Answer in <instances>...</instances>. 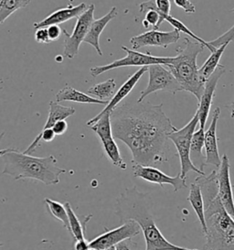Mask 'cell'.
I'll return each mask as SVG.
<instances>
[{
    "instance_id": "1",
    "label": "cell",
    "mask_w": 234,
    "mask_h": 250,
    "mask_svg": "<svg viewBox=\"0 0 234 250\" xmlns=\"http://www.w3.org/2000/svg\"><path fill=\"white\" fill-rule=\"evenodd\" d=\"M114 139L132 153V163L158 167L169 161L168 136L177 128L163 111V104L125 103L111 114Z\"/></svg>"
},
{
    "instance_id": "2",
    "label": "cell",
    "mask_w": 234,
    "mask_h": 250,
    "mask_svg": "<svg viewBox=\"0 0 234 250\" xmlns=\"http://www.w3.org/2000/svg\"><path fill=\"white\" fill-rule=\"evenodd\" d=\"M204 200L207 226L203 250H234V218L227 213L219 196L217 170L195 179Z\"/></svg>"
},
{
    "instance_id": "3",
    "label": "cell",
    "mask_w": 234,
    "mask_h": 250,
    "mask_svg": "<svg viewBox=\"0 0 234 250\" xmlns=\"http://www.w3.org/2000/svg\"><path fill=\"white\" fill-rule=\"evenodd\" d=\"M152 207L150 194L133 186L126 188L117 199L116 214L122 224L127 221H135L138 224L146 241L145 250H197L181 248L169 242L156 225Z\"/></svg>"
},
{
    "instance_id": "4",
    "label": "cell",
    "mask_w": 234,
    "mask_h": 250,
    "mask_svg": "<svg viewBox=\"0 0 234 250\" xmlns=\"http://www.w3.org/2000/svg\"><path fill=\"white\" fill-rule=\"evenodd\" d=\"M0 159L4 163L2 173L11 176L15 181L35 180L45 185H56L65 169L57 165V159L50 155L43 158L24 154L17 148L0 149Z\"/></svg>"
},
{
    "instance_id": "5",
    "label": "cell",
    "mask_w": 234,
    "mask_h": 250,
    "mask_svg": "<svg viewBox=\"0 0 234 250\" xmlns=\"http://www.w3.org/2000/svg\"><path fill=\"white\" fill-rule=\"evenodd\" d=\"M204 45L192 42L189 38L184 39V47L176 49V55L167 68L174 75L183 91L189 92L200 100L204 90L205 80L199 74L197 56L204 51Z\"/></svg>"
},
{
    "instance_id": "6",
    "label": "cell",
    "mask_w": 234,
    "mask_h": 250,
    "mask_svg": "<svg viewBox=\"0 0 234 250\" xmlns=\"http://www.w3.org/2000/svg\"><path fill=\"white\" fill-rule=\"evenodd\" d=\"M199 124L198 122V115L197 111L193 118L190 119V122L183 126L180 129H176L174 132L171 133L168 136V140L172 141L175 145L176 149L177 151L179 162H180V176L186 179L187 175L190 171L196 172L198 175H206L205 172L199 170L197 167L192 163L190 160V147H191V140L194 133L196 131L197 125Z\"/></svg>"
},
{
    "instance_id": "7",
    "label": "cell",
    "mask_w": 234,
    "mask_h": 250,
    "mask_svg": "<svg viewBox=\"0 0 234 250\" xmlns=\"http://www.w3.org/2000/svg\"><path fill=\"white\" fill-rule=\"evenodd\" d=\"M121 49L126 53V56L124 58L116 60L106 65L91 68L90 73L92 74V76L94 78H96L97 76L101 75L105 72H108L117 68H123V67L136 66L142 68V67H149L156 65V64L167 66L173 61V57L154 56L149 52H146V53L136 52L125 46H122Z\"/></svg>"
},
{
    "instance_id": "8",
    "label": "cell",
    "mask_w": 234,
    "mask_h": 250,
    "mask_svg": "<svg viewBox=\"0 0 234 250\" xmlns=\"http://www.w3.org/2000/svg\"><path fill=\"white\" fill-rule=\"evenodd\" d=\"M147 72L149 74L148 84L146 88L141 92L136 101L137 103L144 102L146 96L156 92H168L176 95V93L183 91L174 75L165 65L156 64L149 66Z\"/></svg>"
},
{
    "instance_id": "9",
    "label": "cell",
    "mask_w": 234,
    "mask_h": 250,
    "mask_svg": "<svg viewBox=\"0 0 234 250\" xmlns=\"http://www.w3.org/2000/svg\"><path fill=\"white\" fill-rule=\"evenodd\" d=\"M95 5H89L87 10L80 15L75 24L73 33L69 34L67 30H62L65 35L63 55L68 59H73L80 50V43L84 42L89 30L95 21Z\"/></svg>"
},
{
    "instance_id": "10",
    "label": "cell",
    "mask_w": 234,
    "mask_h": 250,
    "mask_svg": "<svg viewBox=\"0 0 234 250\" xmlns=\"http://www.w3.org/2000/svg\"><path fill=\"white\" fill-rule=\"evenodd\" d=\"M141 228L135 221H127L114 229H105V232L89 241L90 249L105 250L116 247L125 239L133 238L141 233Z\"/></svg>"
},
{
    "instance_id": "11",
    "label": "cell",
    "mask_w": 234,
    "mask_h": 250,
    "mask_svg": "<svg viewBox=\"0 0 234 250\" xmlns=\"http://www.w3.org/2000/svg\"><path fill=\"white\" fill-rule=\"evenodd\" d=\"M133 173L136 178L142 179L146 182L160 185L163 188L165 184L171 185L174 189V192L188 188V185L186 183V179L180 176L178 173L176 176H168L160 169L156 167H150V166H143L140 164L134 163L133 166Z\"/></svg>"
},
{
    "instance_id": "12",
    "label": "cell",
    "mask_w": 234,
    "mask_h": 250,
    "mask_svg": "<svg viewBox=\"0 0 234 250\" xmlns=\"http://www.w3.org/2000/svg\"><path fill=\"white\" fill-rule=\"evenodd\" d=\"M179 39L180 32L177 30H151L132 37L130 43L134 51H137L143 47H161L167 49L169 45L176 43Z\"/></svg>"
},
{
    "instance_id": "13",
    "label": "cell",
    "mask_w": 234,
    "mask_h": 250,
    "mask_svg": "<svg viewBox=\"0 0 234 250\" xmlns=\"http://www.w3.org/2000/svg\"><path fill=\"white\" fill-rule=\"evenodd\" d=\"M225 72H226V67L219 64V67L216 69V71L213 73L212 76L205 82L203 94L201 96L200 100L198 101V106L197 109L200 128H204L206 125L212 104H213V100H214L218 82L221 78V76L225 74Z\"/></svg>"
},
{
    "instance_id": "14",
    "label": "cell",
    "mask_w": 234,
    "mask_h": 250,
    "mask_svg": "<svg viewBox=\"0 0 234 250\" xmlns=\"http://www.w3.org/2000/svg\"><path fill=\"white\" fill-rule=\"evenodd\" d=\"M231 164L227 154L221 157L220 166L217 170V183L219 196L227 213L234 218V196L230 175Z\"/></svg>"
},
{
    "instance_id": "15",
    "label": "cell",
    "mask_w": 234,
    "mask_h": 250,
    "mask_svg": "<svg viewBox=\"0 0 234 250\" xmlns=\"http://www.w3.org/2000/svg\"><path fill=\"white\" fill-rule=\"evenodd\" d=\"M148 71V67H142L140 68L138 71H136L135 74H132L131 76L124 82V84L119 88L115 96L110 100L108 104L102 109V112H100L98 115H96L95 118H91L87 122L88 126H92L95 124L100 118H102L103 115L105 114H112L114 111L117 109L119 106V104L121 103L126 96H128L135 86L137 84L139 80L141 77Z\"/></svg>"
},
{
    "instance_id": "16",
    "label": "cell",
    "mask_w": 234,
    "mask_h": 250,
    "mask_svg": "<svg viewBox=\"0 0 234 250\" xmlns=\"http://www.w3.org/2000/svg\"><path fill=\"white\" fill-rule=\"evenodd\" d=\"M220 108L216 107L213 111L211 125L205 132L204 149L205 164L206 166L211 165L216 168H219L221 162V158L219 157V146H218V137H217V125L220 116Z\"/></svg>"
},
{
    "instance_id": "17",
    "label": "cell",
    "mask_w": 234,
    "mask_h": 250,
    "mask_svg": "<svg viewBox=\"0 0 234 250\" xmlns=\"http://www.w3.org/2000/svg\"><path fill=\"white\" fill-rule=\"evenodd\" d=\"M89 8V5L85 3H80L77 6H73V4L68 5L66 8H59L52 12L51 15L46 17L44 20L35 22L33 27L35 30L48 28L52 25H58L66 22L73 19H78L80 15H82Z\"/></svg>"
},
{
    "instance_id": "18",
    "label": "cell",
    "mask_w": 234,
    "mask_h": 250,
    "mask_svg": "<svg viewBox=\"0 0 234 250\" xmlns=\"http://www.w3.org/2000/svg\"><path fill=\"white\" fill-rule=\"evenodd\" d=\"M117 14H118V10L117 7H113L106 15L103 16L98 20H95L89 30L87 36L83 42L85 43L91 45L100 56H102V49L100 47L101 34L105 29V27L108 25V23L117 18Z\"/></svg>"
},
{
    "instance_id": "19",
    "label": "cell",
    "mask_w": 234,
    "mask_h": 250,
    "mask_svg": "<svg viewBox=\"0 0 234 250\" xmlns=\"http://www.w3.org/2000/svg\"><path fill=\"white\" fill-rule=\"evenodd\" d=\"M64 206L68 213L71 228V235L73 236V239L75 240V242L79 240H85L86 226L88 222L93 218V214H88L85 216H80L76 214L69 202H66Z\"/></svg>"
},
{
    "instance_id": "20",
    "label": "cell",
    "mask_w": 234,
    "mask_h": 250,
    "mask_svg": "<svg viewBox=\"0 0 234 250\" xmlns=\"http://www.w3.org/2000/svg\"><path fill=\"white\" fill-rule=\"evenodd\" d=\"M55 100L57 103L70 101V102H75V103L105 104V105H107L109 103L106 101H101L95 97H92L87 94H84L79 90L73 88L70 85H66L65 87L60 89L55 96Z\"/></svg>"
},
{
    "instance_id": "21",
    "label": "cell",
    "mask_w": 234,
    "mask_h": 250,
    "mask_svg": "<svg viewBox=\"0 0 234 250\" xmlns=\"http://www.w3.org/2000/svg\"><path fill=\"white\" fill-rule=\"evenodd\" d=\"M204 138V128L199 127V129L195 131L193 137H192L191 147H190V160L197 169L201 171H203L204 167L206 166V164H205L206 159L203 155Z\"/></svg>"
},
{
    "instance_id": "22",
    "label": "cell",
    "mask_w": 234,
    "mask_h": 250,
    "mask_svg": "<svg viewBox=\"0 0 234 250\" xmlns=\"http://www.w3.org/2000/svg\"><path fill=\"white\" fill-rule=\"evenodd\" d=\"M188 201L190 202L192 208L194 209L195 213L197 214V219L199 220L200 226L202 228L203 235L207 234V226H206V220H205V207L204 200L202 196L201 189L198 184L195 182L190 184V194L188 196Z\"/></svg>"
},
{
    "instance_id": "23",
    "label": "cell",
    "mask_w": 234,
    "mask_h": 250,
    "mask_svg": "<svg viewBox=\"0 0 234 250\" xmlns=\"http://www.w3.org/2000/svg\"><path fill=\"white\" fill-rule=\"evenodd\" d=\"M75 114V109L71 106H64L59 104L56 101L50 102V111L46 124L44 125L41 131L51 129L59 120H65L66 118Z\"/></svg>"
},
{
    "instance_id": "24",
    "label": "cell",
    "mask_w": 234,
    "mask_h": 250,
    "mask_svg": "<svg viewBox=\"0 0 234 250\" xmlns=\"http://www.w3.org/2000/svg\"><path fill=\"white\" fill-rule=\"evenodd\" d=\"M100 140L102 142L104 153L106 155V157L108 158L110 162H112L115 166L120 168V169H126L127 165L122 158L120 149L117 146V142L115 141L113 135L106 136L104 138L100 139Z\"/></svg>"
},
{
    "instance_id": "25",
    "label": "cell",
    "mask_w": 234,
    "mask_h": 250,
    "mask_svg": "<svg viewBox=\"0 0 234 250\" xmlns=\"http://www.w3.org/2000/svg\"><path fill=\"white\" fill-rule=\"evenodd\" d=\"M117 87V83L115 79H109L107 81L96 83L87 90V95L95 96L101 101L110 102V100L115 96V90Z\"/></svg>"
},
{
    "instance_id": "26",
    "label": "cell",
    "mask_w": 234,
    "mask_h": 250,
    "mask_svg": "<svg viewBox=\"0 0 234 250\" xmlns=\"http://www.w3.org/2000/svg\"><path fill=\"white\" fill-rule=\"evenodd\" d=\"M228 45L229 43H224L219 47L215 52H212L210 57L206 60L202 66L199 68V74L205 81H207L216 71V69L219 67V60L225 52Z\"/></svg>"
},
{
    "instance_id": "27",
    "label": "cell",
    "mask_w": 234,
    "mask_h": 250,
    "mask_svg": "<svg viewBox=\"0 0 234 250\" xmlns=\"http://www.w3.org/2000/svg\"><path fill=\"white\" fill-rule=\"evenodd\" d=\"M44 204L47 207L48 212L51 213V216L56 218L57 220L62 223L63 227L70 232L71 234V228H70V223H69V217L68 213L66 211L65 206L57 201L51 200L50 198L44 199Z\"/></svg>"
},
{
    "instance_id": "28",
    "label": "cell",
    "mask_w": 234,
    "mask_h": 250,
    "mask_svg": "<svg viewBox=\"0 0 234 250\" xmlns=\"http://www.w3.org/2000/svg\"><path fill=\"white\" fill-rule=\"evenodd\" d=\"M30 2V0H3V4L0 8V24L5 22L7 18L17 10L26 8Z\"/></svg>"
},
{
    "instance_id": "29",
    "label": "cell",
    "mask_w": 234,
    "mask_h": 250,
    "mask_svg": "<svg viewBox=\"0 0 234 250\" xmlns=\"http://www.w3.org/2000/svg\"><path fill=\"white\" fill-rule=\"evenodd\" d=\"M143 26L144 28L148 29L150 26H152L154 30H158L163 21L161 19V16L156 10L155 9H149L146 12L145 20L143 21Z\"/></svg>"
},
{
    "instance_id": "30",
    "label": "cell",
    "mask_w": 234,
    "mask_h": 250,
    "mask_svg": "<svg viewBox=\"0 0 234 250\" xmlns=\"http://www.w3.org/2000/svg\"><path fill=\"white\" fill-rule=\"evenodd\" d=\"M232 12L234 13V8L231 10ZM234 41V25L230 29V30H227L226 32H224L222 35H220L219 37L213 40L212 42H209V43L212 45V47L214 48H219L221 45L224 44V43H231L232 42Z\"/></svg>"
},
{
    "instance_id": "31",
    "label": "cell",
    "mask_w": 234,
    "mask_h": 250,
    "mask_svg": "<svg viewBox=\"0 0 234 250\" xmlns=\"http://www.w3.org/2000/svg\"><path fill=\"white\" fill-rule=\"evenodd\" d=\"M176 6L181 8L187 14H193L196 12V7L190 0H174Z\"/></svg>"
},
{
    "instance_id": "32",
    "label": "cell",
    "mask_w": 234,
    "mask_h": 250,
    "mask_svg": "<svg viewBox=\"0 0 234 250\" xmlns=\"http://www.w3.org/2000/svg\"><path fill=\"white\" fill-rule=\"evenodd\" d=\"M62 29L58 26V25H52L47 28V31H48V35H49V39L51 42H57L58 39L61 36L62 34Z\"/></svg>"
},
{
    "instance_id": "33",
    "label": "cell",
    "mask_w": 234,
    "mask_h": 250,
    "mask_svg": "<svg viewBox=\"0 0 234 250\" xmlns=\"http://www.w3.org/2000/svg\"><path fill=\"white\" fill-rule=\"evenodd\" d=\"M34 38H35V41H36L38 43H41V44L51 43L50 39H49V35H48L47 28H42V29L36 30Z\"/></svg>"
},
{
    "instance_id": "34",
    "label": "cell",
    "mask_w": 234,
    "mask_h": 250,
    "mask_svg": "<svg viewBox=\"0 0 234 250\" xmlns=\"http://www.w3.org/2000/svg\"><path fill=\"white\" fill-rule=\"evenodd\" d=\"M116 250H137V243L132 240V238L125 239L124 241L117 244L115 247Z\"/></svg>"
},
{
    "instance_id": "35",
    "label": "cell",
    "mask_w": 234,
    "mask_h": 250,
    "mask_svg": "<svg viewBox=\"0 0 234 250\" xmlns=\"http://www.w3.org/2000/svg\"><path fill=\"white\" fill-rule=\"evenodd\" d=\"M51 129L56 136H62L68 129V123L66 122V120H59Z\"/></svg>"
},
{
    "instance_id": "36",
    "label": "cell",
    "mask_w": 234,
    "mask_h": 250,
    "mask_svg": "<svg viewBox=\"0 0 234 250\" xmlns=\"http://www.w3.org/2000/svg\"><path fill=\"white\" fill-rule=\"evenodd\" d=\"M75 250H88L90 249L89 247V242L87 240H79V241H76L75 242Z\"/></svg>"
},
{
    "instance_id": "37",
    "label": "cell",
    "mask_w": 234,
    "mask_h": 250,
    "mask_svg": "<svg viewBox=\"0 0 234 250\" xmlns=\"http://www.w3.org/2000/svg\"><path fill=\"white\" fill-rule=\"evenodd\" d=\"M230 111H231V118H234V99L230 105Z\"/></svg>"
},
{
    "instance_id": "38",
    "label": "cell",
    "mask_w": 234,
    "mask_h": 250,
    "mask_svg": "<svg viewBox=\"0 0 234 250\" xmlns=\"http://www.w3.org/2000/svg\"><path fill=\"white\" fill-rule=\"evenodd\" d=\"M4 136H5V132L0 133V142H1L2 139L4 138Z\"/></svg>"
},
{
    "instance_id": "39",
    "label": "cell",
    "mask_w": 234,
    "mask_h": 250,
    "mask_svg": "<svg viewBox=\"0 0 234 250\" xmlns=\"http://www.w3.org/2000/svg\"><path fill=\"white\" fill-rule=\"evenodd\" d=\"M4 246V244L3 243L1 242V240H0V250H1V248Z\"/></svg>"
},
{
    "instance_id": "40",
    "label": "cell",
    "mask_w": 234,
    "mask_h": 250,
    "mask_svg": "<svg viewBox=\"0 0 234 250\" xmlns=\"http://www.w3.org/2000/svg\"><path fill=\"white\" fill-rule=\"evenodd\" d=\"M2 4H3V0H0V8H1V6H2Z\"/></svg>"
},
{
    "instance_id": "41",
    "label": "cell",
    "mask_w": 234,
    "mask_h": 250,
    "mask_svg": "<svg viewBox=\"0 0 234 250\" xmlns=\"http://www.w3.org/2000/svg\"><path fill=\"white\" fill-rule=\"evenodd\" d=\"M116 250V249H115V247H114V248H111V249H108V250Z\"/></svg>"
},
{
    "instance_id": "42",
    "label": "cell",
    "mask_w": 234,
    "mask_h": 250,
    "mask_svg": "<svg viewBox=\"0 0 234 250\" xmlns=\"http://www.w3.org/2000/svg\"><path fill=\"white\" fill-rule=\"evenodd\" d=\"M95 250V249H89V250Z\"/></svg>"
}]
</instances>
